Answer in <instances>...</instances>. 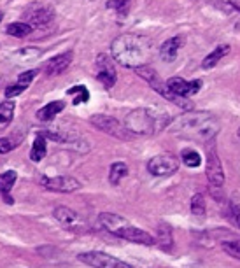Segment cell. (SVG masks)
Instances as JSON below:
<instances>
[{
    "mask_svg": "<svg viewBox=\"0 0 240 268\" xmlns=\"http://www.w3.org/2000/svg\"><path fill=\"white\" fill-rule=\"evenodd\" d=\"M228 53H230V46H228V44H223V46H217L212 53H209V55L205 56V60H204V63H202V67H204L205 70H207V69L216 67V65H217L223 58H225V56L228 55Z\"/></svg>",
    "mask_w": 240,
    "mask_h": 268,
    "instance_id": "obj_20",
    "label": "cell"
},
{
    "mask_svg": "<svg viewBox=\"0 0 240 268\" xmlns=\"http://www.w3.org/2000/svg\"><path fill=\"white\" fill-rule=\"evenodd\" d=\"M63 109H65V104L61 100L49 102L48 105H44L42 109L37 110V118H39V121H51V119H55L56 114H60Z\"/></svg>",
    "mask_w": 240,
    "mask_h": 268,
    "instance_id": "obj_19",
    "label": "cell"
},
{
    "mask_svg": "<svg viewBox=\"0 0 240 268\" xmlns=\"http://www.w3.org/2000/svg\"><path fill=\"white\" fill-rule=\"evenodd\" d=\"M72 58H74L72 51L61 53V55H58L55 58L49 60L44 70H46L48 76H60V74H63L65 70L69 69V65L72 63Z\"/></svg>",
    "mask_w": 240,
    "mask_h": 268,
    "instance_id": "obj_15",
    "label": "cell"
},
{
    "mask_svg": "<svg viewBox=\"0 0 240 268\" xmlns=\"http://www.w3.org/2000/svg\"><path fill=\"white\" fill-rule=\"evenodd\" d=\"M37 74H39V70H27V72L19 74L18 82H19V84H23V86H27V88H28V84H30V82L35 79Z\"/></svg>",
    "mask_w": 240,
    "mask_h": 268,
    "instance_id": "obj_31",
    "label": "cell"
},
{
    "mask_svg": "<svg viewBox=\"0 0 240 268\" xmlns=\"http://www.w3.org/2000/svg\"><path fill=\"white\" fill-rule=\"evenodd\" d=\"M97 79L102 82L103 88L111 90L116 84L118 79V72L113 63V60L109 58V55H98L97 56Z\"/></svg>",
    "mask_w": 240,
    "mask_h": 268,
    "instance_id": "obj_11",
    "label": "cell"
},
{
    "mask_svg": "<svg viewBox=\"0 0 240 268\" xmlns=\"http://www.w3.org/2000/svg\"><path fill=\"white\" fill-rule=\"evenodd\" d=\"M207 179H209V188H223L225 184V170H223L221 160L214 146L207 154Z\"/></svg>",
    "mask_w": 240,
    "mask_h": 268,
    "instance_id": "obj_10",
    "label": "cell"
},
{
    "mask_svg": "<svg viewBox=\"0 0 240 268\" xmlns=\"http://www.w3.org/2000/svg\"><path fill=\"white\" fill-rule=\"evenodd\" d=\"M32 30H34V28L25 21H16V23H11L9 27H7V34L12 35V37H18V39L28 37L32 34Z\"/></svg>",
    "mask_w": 240,
    "mask_h": 268,
    "instance_id": "obj_24",
    "label": "cell"
},
{
    "mask_svg": "<svg viewBox=\"0 0 240 268\" xmlns=\"http://www.w3.org/2000/svg\"><path fill=\"white\" fill-rule=\"evenodd\" d=\"M181 160H183V163L189 168H197V167H200V163H202L200 152L194 149H184L183 154H181Z\"/></svg>",
    "mask_w": 240,
    "mask_h": 268,
    "instance_id": "obj_26",
    "label": "cell"
},
{
    "mask_svg": "<svg viewBox=\"0 0 240 268\" xmlns=\"http://www.w3.org/2000/svg\"><path fill=\"white\" fill-rule=\"evenodd\" d=\"M53 216H55V219L60 222V225H63L65 228L72 230V232H82L86 226L79 214L69 207H56L53 210Z\"/></svg>",
    "mask_w": 240,
    "mask_h": 268,
    "instance_id": "obj_13",
    "label": "cell"
},
{
    "mask_svg": "<svg viewBox=\"0 0 240 268\" xmlns=\"http://www.w3.org/2000/svg\"><path fill=\"white\" fill-rule=\"evenodd\" d=\"M237 135H238V139H240V130H238V133H237Z\"/></svg>",
    "mask_w": 240,
    "mask_h": 268,
    "instance_id": "obj_34",
    "label": "cell"
},
{
    "mask_svg": "<svg viewBox=\"0 0 240 268\" xmlns=\"http://www.w3.org/2000/svg\"><path fill=\"white\" fill-rule=\"evenodd\" d=\"M156 244H158L163 251H172L173 249V237H172V228L167 222H160L158 232H156Z\"/></svg>",
    "mask_w": 240,
    "mask_h": 268,
    "instance_id": "obj_17",
    "label": "cell"
},
{
    "mask_svg": "<svg viewBox=\"0 0 240 268\" xmlns=\"http://www.w3.org/2000/svg\"><path fill=\"white\" fill-rule=\"evenodd\" d=\"M98 221L103 228L109 233L116 235V237L123 238V240L134 242V244H140V245H155L156 238L152 237L151 233H147L146 230L137 228V226L130 225L125 217L118 216V214L113 212H102L98 216Z\"/></svg>",
    "mask_w": 240,
    "mask_h": 268,
    "instance_id": "obj_3",
    "label": "cell"
},
{
    "mask_svg": "<svg viewBox=\"0 0 240 268\" xmlns=\"http://www.w3.org/2000/svg\"><path fill=\"white\" fill-rule=\"evenodd\" d=\"M40 186L48 191L55 193H74L81 188V183L72 175H56V177H40Z\"/></svg>",
    "mask_w": 240,
    "mask_h": 268,
    "instance_id": "obj_8",
    "label": "cell"
},
{
    "mask_svg": "<svg viewBox=\"0 0 240 268\" xmlns=\"http://www.w3.org/2000/svg\"><path fill=\"white\" fill-rule=\"evenodd\" d=\"M79 261L88 266H93V268H135V266H132L130 263L121 261V259L111 256V254H107V253H102V251L81 253Z\"/></svg>",
    "mask_w": 240,
    "mask_h": 268,
    "instance_id": "obj_7",
    "label": "cell"
},
{
    "mask_svg": "<svg viewBox=\"0 0 240 268\" xmlns=\"http://www.w3.org/2000/svg\"><path fill=\"white\" fill-rule=\"evenodd\" d=\"M19 142H21L19 135H16V137H2L0 139V154H7L12 149H16Z\"/></svg>",
    "mask_w": 240,
    "mask_h": 268,
    "instance_id": "obj_28",
    "label": "cell"
},
{
    "mask_svg": "<svg viewBox=\"0 0 240 268\" xmlns=\"http://www.w3.org/2000/svg\"><path fill=\"white\" fill-rule=\"evenodd\" d=\"M128 175V167L121 162H116L111 165V170H109V183L113 186H119L123 179Z\"/></svg>",
    "mask_w": 240,
    "mask_h": 268,
    "instance_id": "obj_23",
    "label": "cell"
},
{
    "mask_svg": "<svg viewBox=\"0 0 240 268\" xmlns=\"http://www.w3.org/2000/svg\"><path fill=\"white\" fill-rule=\"evenodd\" d=\"M14 109H16V105H14V102H11V100H6L0 104V131L6 130L7 126L11 125L12 116H14Z\"/></svg>",
    "mask_w": 240,
    "mask_h": 268,
    "instance_id": "obj_21",
    "label": "cell"
},
{
    "mask_svg": "<svg viewBox=\"0 0 240 268\" xmlns=\"http://www.w3.org/2000/svg\"><path fill=\"white\" fill-rule=\"evenodd\" d=\"M25 90H27V86L19 84V82H16V84L9 86V88L6 90V98H14L18 97V95H21Z\"/></svg>",
    "mask_w": 240,
    "mask_h": 268,
    "instance_id": "obj_32",
    "label": "cell"
},
{
    "mask_svg": "<svg viewBox=\"0 0 240 268\" xmlns=\"http://www.w3.org/2000/svg\"><path fill=\"white\" fill-rule=\"evenodd\" d=\"M90 123L95 126V128L102 130L103 133L111 135V137H116L119 140H130L134 139V135L126 130L125 123L118 121L113 116H103V114H95V116L90 118Z\"/></svg>",
    "mask_w": 240,
    "mask_h": 268,
    "instance_id": "obj_6",
    "label": "cell"
},
{
    "mask_svg": "<svg viewBox=\"0 0 240 268\" xmlns=\"http://www.w3.org/2000/svg\"><path fill=\"white\" fill-rule=\"evenodd\" d=\"M111 53L114 60L123 67L137 69L147 65L152 55V40L146 35L123 34L116 37L111 44Z\"/></svg>",
    "mask_w": 240,
    "mask_h": 268,
    "instance_id": "obj_1",
    "label": "cell"
},
{
    "mask_svg": "<svg viewBox=\"0 0 240 268\" xmlns=\"http://www.w3.org/2000/svg\"><path fill=\"white\" fill-rule=\"evenodd\" d=\"M39 55H40V51H39V49H34V48H25V49H21V51L16 53V56H18V58L21 60L19 63H25V61L34 60V58H37Z\"/></svg>",
    "mask_w": 240,
    "mask_h": 268,
    "instance_id": "obj_29",
    "label": "cell"
},
{
    "mask_svg": "<svg viewBox=\"0 0 240 268\" xmlns=\"http://www.w3.org/2000/svg\"><path fill=\"white\" fill-rule=\"evenodd\" d=\"M167 86L170 88L172 93L179 95V97H191L197 95L202 88V81H186L183 77H172L167 81Z\"/></svg>",
    "mask_w": 240,
    "mask_h": 268,
    "instance_id": "obj_14",
    "label": "cell"
},
{
    "mask_svg": "<svg viewBox=\"0 0 240 268\" xmlns=\"http://www.w3.org/2000/svg\"><path fill=\"white\" fill-rule=\"evenodd\" d=\"M46 152H48L46 137H42V135L37 133V139H35L34 146H32V151H30V160L32 162H35V163H39L40 160H44Z\"/></svg>",
    "mask_w": 240,
    "mask_h": 268,
    "instance_id": "obj_22",
    "label": "cell"
},
{
    "mask_svg": "<svg viewBox=\"0 0 240 268\" xmlns=\"http://www.w3.org/2000/svg\"><path fill=\"white\" fill-rule=\"evenodd\" d=\"M67 93L70 95V97H74V100H72L74 105L86 104V102L90 100V92L86 86H74V88H70Z\"/></svg>",
    "mask_w": 240,
    "mask_h": 268,
    "instance_id": "obj_25",
    "label": "cell"
},
{
    "mask_svg": "<svg viewBox=\"0 0 240 268\" xmlns=\"http://www.w3.org/2000/svg\"><path fill=\"white\" fill-rule=\"evenodd\" d=\"M223 251H225L228 256L240 259V244L237 240L235 242H223Z\"/></svg>",
    "mask_w": 240,
    "mask_h": 268,
    "instance_id": "obj_30",
    "label": "cell"
},
{
    "mask_svg": "<svg viewBox=\"0 0 240 268\" xmlns=\"http://www.w3.org/2000/svg\"><path fill=\"white\" fill-rule=\"evenodd\" d=\"M137 70V74L140 77H142L144 81L147 82L149 86H151L152 90H155L156 93H160L161 97L165 98V100L172 102V104L183 107V109H191V105H189V100H186L184 97H179V95L172 93L170 88L167 86V82H163L160 79L158 72H156L155 69L151 67V65H142V67H137L135 69Z\"/></svg>",
    "mask_w": 240,
    "mask_h": 268,
    "instance_id": "obj_5",
    "label": "cell"
},
{
    "mask_svg": "<svg viewBox=\"0 0 240 268\" xmlns=\"http://www.w3.org/2000/svg\"><path fill=\"white\" fill-rule=\"evenodd\" d=\"M205 212H207V205H205L204 195L197 193V195H193V198H191V214L197 217H204Z\"/></svg>",
    "mask_w": 240,
    "mask_h": 268,
    "instance_id": "obj_27",
    "label": "cell"
},
{
    "mask_svg": "<svg viewBox=\"0 0 240 268\" xmlns=\"http://www.w3.org/2000/svg\"><path fill=\"white\" fill-rule=\"evenodd\" d=\"M0 19H2V12H0Z\"/></svg>",
    "mask_w": 240,
    "mask_h": 268,
    "instance_id": "obj_35",
    "label": "cell"
},
{
    "mask_svg": "<svg viewBox=\"0 0 240 268\" xmlns=\"http://www.w3.org/2000/svg\"><path fill=\"white\" fill-rule=\"evenodd\" d=\"M231 6H233L237 11H240V0H231Z\"/></svg>",
    "mask_w": 240,
    "mask_h": 268,
    "instance_id": "obj_33",
    "label": "cell"
},
{
    "mask_svg": "<svg viewBox=\"0 0 240 268\" xmlns=\"http://www.w3.org/2000/svg\"><path fill=\"white\" fill-rule=\"evenodd\" d=\"M170 131L183 139L209 142V140H212L217 135L219 121L210 113L194 110V113H188L184 116L173 119L170 125Z\"/></svg>",
    "mask_w": 240,
    "mask_h": 268,
    "instance_id": "obj_2",
    "label": "cell"
},
{
    "mask_svg": "<svg viewBox=\"0 0 240 268\" xmlns=\"http://www.w3.org/2000/svg\"><path fill=\"white\" fill-rule=\"evenodd\" d=\"M25 19L32 28L34 27H44V25L51 23L55 19V9L49 6H32L30 9L25 12Z\"/></svg>",
    "mask_w": 240,
    "mask_h": 268,
    "instance_id": "obj_12",
    "label": "cell"
},
{
    "mask_svg": "<svg viewBox=\"0 0 240 268\" xmlns=\"http://www.w3.org/2000/svg\"><path fill=\"white\" fill-rule=\"evenodd\" d=\"M16 179H18V174H16L14 170H7V172H4V174H0V193H2L4 198H6V202L9 205L14 204V200L9 196V193H11L12 186H14Z\"/></svg>",
    "mask_w": 240,
    "mask_h": 268,
    "instance_id": "obj_18",
    "label": "cell"
},
{
    "mask_svg": "<svg viewBox=\"0 0 240 268\" xmlns=\"http://www.w3.org/2000/svg\"><path fill=\"white\" fill-rule=\"evenodd\" d=\"M125 126L132 135H151L158 133L168 125V114L151 109H134L125 118Z\"/></svg>",
    "mask_w": 240,
    "mask_h": 268,
    "instance_id": "obj_4",
    "label": "cell"
},
{
    "mask_svg": "<svg viewBox=\"0 0 240 268\" xmlns=\"http://www.w3.org/2000/svg\"><path fill=\"white\" fill-rule=\"evenodd\" d=\"M179 168V162L172 154H158L147 162V172L156 177H168L176 174Z\"/></svg>",
    "mask_w": 240,
    "mask_h": 268,
    "instance_id": "obj_9",
    "label": "cell"
},
{
    "mask_svg": "<svg viewBox=\"0 0 240 268\" xmlns=\"http://www.w3.org/2000/svg\"><path fill=\"white\" fill-rule=\"evenodd\" d=\"M183 44H184V39H183V37H179V35L172 37V39H168V40H165V42L161 44V48H160L161 60L167 61V63H172V61L177 58V55H179Z\"/></svg>",
    "mask_w": 240,
    "mask_h": 268,
    "instance_id": "obj_16",
    "label": "cell"
}]
</instances>
